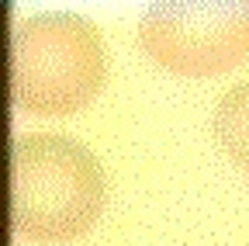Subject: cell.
Segmentation results:
<instances>
[{"label": "cell", "instance_id": "cell-4", "mask_svg": "<svg viewBox=\"0 0 249 246\" xmlns=\"http://www.w3.org/2000/svg\"><path fill=\"white\" fill-rule=\"evenodd\" d=\"M214 142L222 146V152L242 170L249 173V80L235 83L232 90H225L214 104Z\"/></svg>", "mask_w": 249, "mask_h": 246}, {"label": "cell", "instance_id": "cell-2", "mask_svg": "<svg viewBox=\"0 0 249 246\" xmlns=\"http://www.w3.org/2000/svg\"><path fill=\"white\" fill-rule=\"evenodd\" d=\"M104 80V42L87 18L49 11L14 24L7 49V87L21 111L42 118L73 114L101 94Z\"/></svg>", "mask_w": 249, "mask_h": 246}, {"label": "cell", "instance_id": "cell-3", "mask_svg": "<svg viewBox=\"0 0 249 246\" xmlns=\"http://www.w3.org/2000/svg\"><path fill=\"white\" fill-rule=\"evenodd\" d=\"M139 45L177 76H222L249 59V4L170 0L152 4L139 24Z\"/></svg>", "mask_w": 249, "mask_h": 246}, {"label": "cell", "instance_id": "cell-1", "mask_svg": "<svg viewBox=\"0 0 249 246\" xmlns=\"http://www.w3.org/2000/svg\"><path fill=\"white\" fill-rule=\"evenodd\" d=\"M7 222L35 243H70L93 229L107 201L97 156L70 135H24L4 163Z\"/></svg>", "mask_w": 249, "mask_h": 246}]
</instances>
